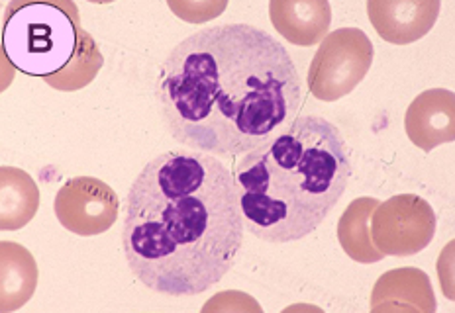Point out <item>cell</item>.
Returning <instances> with one entry per match:
<instances>
[{
  "instance_id": "obj_1",
  "label": "cell",
  "mask_w": 455,
  "mask_h": 313,
  "mask_svg": "<svg viewBox=\"0 0 455 313\" xmlns=\"http://www.w3.org/2000/svg\"><path fill=\"white\" fill-rule=\"evenodd\" d=\"M305 87L292 57L267 32L224 24L195 32L161 63L157 102L179 144L240 157L297 118Z\"/></svg>"
},
{
  "instance_id": "obj_2",
  "label": "cell",
  "mask_w": 455,
  "mask_h": 313,
  "mask_svg": "<svg viewBox=\"0 0 455 313\" xmlns=\"http://www.w3.org/2000/svg\"><path fill=\"white\" fill-rule=\"evenodd\" d=\"M242 243L238 188L220 159L167 151L141 168L124 202L122 246L146 288L165 296L211 290Z\"/></svg>"
},
{
  "instance_id": "obj_3",
  "label": "cell",
  "mask_w": 455,
  "mask_h": 313,
  "mask_svg": "<svg viewBox=\"0 0 455 313\" xmlns=\"http://www.w3.org/2000/svg\"><path fill=\"white\" fill-rule=\"evenodd\" d=\"M243 225L265 243H292L315 233L352 178V151L336 123L297 116L235 160Z\"/></svg>"
},
{
  "instance_id": "obj_4",
  "label": "cell",
  "mask_w": 455,
  "mask_h": 313,
  "mask_svg": "<svg viewBox=\"0 0 455 313\" xmlns=\"http://www.w3.org/2000/svg\"><path fill=\"white\" fill-rule=\"evenodd\" d=\"M79 26L61 6L50 3L11 4L3 24L8 63L30 77H53L75 59Z\"/></svg>"
},
{
  "instance_id": "obj_5",
  "label": "cell",
  "mask_w": 455,
  "mask_h": 313,
  "mask_svg": "<svg viewBox=\"0 0 455 313\" xmlns=\"http://www.w3.org/2000/svg\"><path fill=\"white\" fill-rule=\"evenodd\" d=\"M118 198L100 180L75 178L55 198V215L69 231L97 235L116 220Z\"/></svg>"
}]
</instances>
